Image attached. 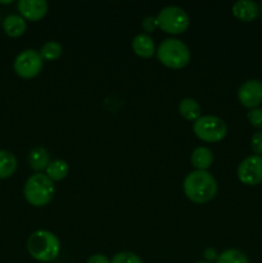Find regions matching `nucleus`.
<instances>
[{
    "label": "nucleus",
    "mask_w": 262,
    "mask_h": 263,
    "mask_svg": "<svg viewBox=\"0 0 262 263\" xmlns=\"http://www.w3.org/2000/svg\"><path fill=\"white\" fill-rule=\"evenodd\" d=\"M44 61L40 53L35 49H25L14 59L13 68L14 72L22 79H33L41 72Z\"/></svg>",
    "instance_id": "obj_7"
},
{
    "label": "nucleus",
    "mask_w": 262,
    "mask_h": 263,
    "mask_svg": "<svg viewBox=\"0 0 262 263\" xmlns=\"http://www.w3.org/2000/svg\"><path fill=\"white\" fill-rule=\"evenodd\" d=\"M50 162V154L43 146H36L28 154V163H30V167L38 172L48 168Z\"/></svg>",
    "instance_id": "obj_15"
},
{
    "label": "nucleus",
    "mask_w": 262,
    "mask_h": 263,
    "mask_svg": "<svg viewBox=\"0 0 262 263\" xmlns=\"http://www.w3.org/2000/svg\"><path fill=\"white\" fill-rule=\"evenodd\" d=\"M26 200L33 207H44L53 199L55 194L54 182L46 175L38 172L26 181L23 187Z\"/></svg>",
    "instance_id": "obj_3"
},
{
    "label": "nucleus",
    "mask_w": 262,
    "mask_h": 263,
    "mask_svg": "<svg viewBox=\"0 0 262 263\" xmlns=\"http://www.w3.org/2000/svg\"><path fill=\"white\" fill-rule=\"evenodd\" d=\"M182 189L188 199L203 204L212 200L217 194V182L208 171L195 170L185 176Z\"/></svg>",
    "instance_id": "obj_1"
},
{
    "label": "nucleus",
    "mask_w": 262,
    "mask_h": 263,
    "mask_svg": "<svg viewBox=\"0 0 262 263\" xmlns=\"http://www.w3.org/2000/svg\"><path fill=\"white\" fill-rule=\"evenodd\" d=\"M195 263H210V262H207V261H199V262H195Z\"/></svg>",
    "instance_id": "obj_29"
},
{
    "label": "nucleus",
    "mask_w": 262,
    "mask_h": 263,
    "mask_svg": "<svg viewBox=\"0 0 262 263\" xmlns=\"http://www.w3.org/2000/svg\"><path fill=\"white\" fill-rule=\"evenodd\" d=\"M3 28L10 37H18L25 33L26 28H27V22L20 14H9L3 21Z\"/></svg>",
    "instance_id": "obj_13"
},
{
    "label": "nucleus",
    "mask_w": 262,
    "mask_h": 263,
    "mask_svg": "<svg viewBox=\"0 0 262 263\" xmlns=\"http://www.w3.org/2000/svg\"><path fill=\"white\" fill-rule=\"evenodd\" d=\"M193 131L195 135L207 143H217L221 141L228 134V126L222 118L217 116L205 115L200 116L193 125Z\"/></svg>",
    "instance_id": "obj_5"
},
{
    "label": "nucleus",
    "mask_w": 262,
    "mask_h": 263,
    "mask_svg": "<svg viewBox=\"0 0 262 263\" xmlns=\"http://www.w3.org/2000/svg\"><path fill=\"white\" fill-rule=\"evenodd\" d=\"M141 27L144 28V31H145L146 33L153 32L156 28L159 27L157 17H154V15H146V17L143 20V22H141Z\"/></svg>",
    "instance_id": "obj_24"
},
{
    "label": "nucleus",
    "mask_w": 262,
    "mask_h": 263,
    "mask_svg": "<svg viewBox=\"0 0 262 263\" xmlns=\"http://www.w3.org/2000/svg\"><path fill=\"white\" fill-rule=\"evenodd\" d=\"M216 263H249L248 257L238 249H226L218 254Z\"/></svg>",
    "instance_id": "obj_20"
},
{
    "label": "nucleus",
    "mask_w": 262,
    "mask_h": 263,
    "mask_svg": "<svg viewBox=\"0 0 262 263\" xmlns=\"http://www.w3.org/2000/svg\"><path fill=\"white\" fill-rule=\"evenodd\" d=\"M190 161H192V164L197 170L207 171L213 163V153L207 146H198L193 151L192 156H190Z\"/></svg>",
    "instance_id": "obj_14"
},
{
    "label": "nucleus",
    "mask_w": 262,
    "mask_h": 263,
    "mask_svg": "<svg viewBox=\"0 0 262 263\" xmlns=\"http://www.w3.org/2000/svg\"><path fill=\"white\" fill-rule=\"evenodd\" d=\"M69 166L66 161L63 159H54L49 163L48 168H46V176L51 180V181H61L64 177L68 175Z\"/></svg>",
    "instance_id": "obj_18"
},
{
    "label": "nucleus",
    "mask_w": 262,
    "mask_h": 263,
    "mask_svg": "<svg viewBox=\"0 0 262 263\" xmlns=\"http://www.w3.org/2000/svg\"><path fill=\"white\" fill-rule=\"evenodd\" d=\"M40 55L43 61H55L63 53V46L58 41H46L40 49Z\"/></svg>",
    "instance_id": "obj_19"
},
{
    "label": "nucleus",
    "mask_w": 262,
    "mask_h": 263,
    "mask_svg": "<svg viewBox=\"0 0 262 263\" xmlns=\"http://www.w3.org/2000/svg\"><path fill=\"white\" fill-rule=\"evenodd\" d=\"M27 251L39 262H51L61 253L58 236L49 230H36L28 236Z\"/></svg>",
    "instance_id": "obj_2"
},
{
    "label": "nucleus",
    "mask_w": 262,
    "mask_h": 263,
    "mask_svg": "<svg viewBox=\"0 0 262 263\" xmlns=\"http://www.w3.org/2000/svg\"><path fill=\"white\" fill-rule=\"evenodd\" d=\"M17 8L21 17L26 21H40L48 13V3L45 0H20Z\"/></svg>",
    "instance_id": "obj_10"
},
{
    "label": "nucleus",
    "mask_w": 262,
    "mask_h": 263,
    "mask_svg": "<svg viewBox=\"0 0 262 263\" xmlns=\"http://www.w3.org/2000/svg\"><path fill=\"white\" fill-rule=\"evenodd\" d=\"M157 21L162 31L172 35L182 33L189 27V15L177 5H167L162 8L157 14Z\"/></svg>",
    "instance_id": "obj_6"
},
{
    "label": "nucleus",
    "mask_w": 262,
    "mask_h": 263,
    "mask_svg": "<svg viewBox=\"0 0 262 263\" xmlns=\"http://www.w3.org/2000/svg\"><path fill=\"white\" fill-rule=\"evenodd\" d=\"M247 117H248L249 122H251V125L253 127L262 128V108L258 107L253 108V109H249Z\"/></svg>",
    "instance_id": "obj_22"
},
{
    "label": "nucleus",
    "mask_w": 262,
    "mask_h": 263,
    "mask_svg": "<svg viewBox=\"0 0 262 263\" xmlns=\"http://www.w3.org/2000/svg\"><path fill=\"white\" fill-rule=\"evenodd\" d=\"M179 113L188 121H197L202 116L199 103L193 98H185L179 103Z\"/></svg>",
    "instance_id": "obj_16"
},
{
    "label": "nucleus",
    "mask_w": 262,
    "mask_h": 263,
    "mask_svg": "<svg viewBox=\"0 0 262 263\" xmlns=\"http://www.w3.org/2000/svg\"><path fill=\"white\" fill-rule=\"evenodd\" d=\"M238 177L244 185H258L262 182V156H249L238 166Z\"/></svg>",
    "instance_id": "obj_8"
},
{
    "label": "nucleus",
    "mask_w": 262,
    "mask_h": 263,
    "mask_svg": "<svg viewBox=\"0 0 262 263\" xmlns=\"http://www.w3.org/2000/svg\"><path fill=\"white\" fill-rule=\"evenodd\" d=\"M86 263H110V261L108 259L107 256H104V254L97 253L90 256L89 258H87Z\"/></svg>",
    "instance_id": "obj_25"
},
{
    "label": "nucleus",
    "mask_w": 262,
    "mask_h": 263,
    "mask_svg": "<svg viewBox=\"0 0 262 263\" xmlns=\"http://www.w3.org/2000/svg\"><path fill=\"white\" fill-rule=\"evenodd\" d=\"M157 58L169 68H184L190 61V50L185 43L179 39L170 37L162 41L156 50Z\"/></svg>",
    "instance_id": "obj_4"
},
{
    "label": "nucleus",
    "mask_w": 262,
    "mask_h": 263,
    "mask_svg": "<svg viewBox=\"0 0 262 263\" xmlns=\"http://www.w3.org/2000/svg\"><path fill=\"white\" fill-rule=\"evenodd\" d=\"M251 148L256 156H262V131L253 134L251 138Z\"/></svg>",
    "instance_id": "obj_23"
},
{
    "label": "nucleus",
    "mask_w": 262,
    "mask_h": 263,
    "mask_svg": "<svg viewBox=\"0 0 262 263\" xmlns=\"http://www.w3.org/2000/svg\"><path fill=\"white\" fill-rule=\"evenodd\" d=\"M259 14H261V20H262V2L259 3Z\"/></svg>",
    "instance_id": "obj_28"
},
{
    "label": "nucleus",
    "mask_w": 262,
    "mask_h": 263,
    "mask_svg": "<svg viewBox=\"0 0 262 263\" xmlns=\"http://www.w3.org/2000/svg\"><path fill=\"white\" fill-rule=\"evenodd\" d=\"M203 256H204V258L207 259V262L211 263V261H216V259H217L218 254L213 248H207L204 252H203Z\"/></svg>",
    "instance_id": "obj_26"
},
{
    "label": "nucleus",
    "mask_w": 262,
    "mask_h": 263,
    "mask_svg": "<svg viewBox=\"0 0 262 263\" xmlns=\"http://www.w3.org/2000/svg\"><path fill=\"white\" fill-rule=\"evenodd\" d=\"M18 167L17 158L8 151H0V179H8Z\"/></svg>",
    "instance_id": "obj_17"
},
{
    "label": "nucleus",
    "mask_w": 262,
    "mask_h": 263,
    "mask_svg": "<svg viewBox=\"0 0 262 263\" xmlns=\"http://www.w3.org/2000/svg\"><path fill=\"white\" fill-rule=\"evenodd\" d=\"M12 3V0H8V2H3V0H0V4H10Z\"/></svg>",
    "instance_id": "obj_27"
},
{
    "label": "nucleus",
    "mask_w": 262,
    "mask_h": 263,
    "mask_svg": "<svg viewBox=\"0 0 262 263\" xmlns=\"http://www.w3.org/2000/svg\"><path fill=\"white\" fill-rule=\"evenodd\" d=\"M110 263H143L140 257L133 252H120L115 254Z\"/></svg>",
    "instance_id": "obj_21"
},
{
    "label": "nucleus",
    "mask_w": 262,
    "mask_h": 263,
    "mask_svg": "<svg viewBox=\"0 0 262 263\" xmlns=\"http://www.w3.org/2000/svg\"><path fill=\"white\" fill-rule=\"evenodd\" d=\"M131 46L136 55L141 57V58H151L156 54L157 50L154 40L148 33H138L131 41Z\"/></svg>",
    "instance_id": "obj_12"
},
{
    "label": "nucleus",
    "mask_w": 262,
    "mask_h": 263,
    "mask_svg": "<svg viewBox=\"0 0 262 263\" xmlns=\"http://www.w3.org/2000/svg\"><path fill=\"white\" fill-rule=\"evenodd\" d=\"M233 14L243 22H252L259 15V5L253 0H238L233 5Z\"/></svg>",
    "instance_id": "obj_11"
},
{
    "label": "nucleus",
    "mask_w": 262,
    "mask_h": 263,
    "mask_svg": "<svg viewBox=\"0 0 262 263\" xmlns=\"http://www.w3.org/2000/svg\"><path fill=\"white\" fill-rule=\"evenodd\" d=\"M238 99L249 109L258 108L262 104V81L248 80L243 82L238 90Z\"/></svg>",
    "instance_id": "obj_9"
}]
</instances>
